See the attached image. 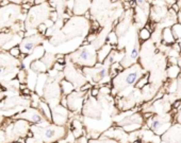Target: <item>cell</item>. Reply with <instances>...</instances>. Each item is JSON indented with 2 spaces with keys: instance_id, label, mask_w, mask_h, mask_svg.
I'll return each mask as SVG.
<instances>
[{
  "instance_id": "cell-42",
  "label": "cell",
  "mask_w": 181,
  "mask_h": 143,
  "mask_svg": "<svg viewBox=\"0 0 181 143\" xmlns=\"http://www.w3.org/2000/svg\"><path fill=\"white\" fill-rule=\"evenodd\" d=\"M146 1H147V2H149V3H151V2H153V0H146Z\"/></svg>"
},
{
  "instance_id": "cell-41",
  "label": "cell",
  "mask_w": 181,
  "mask_h": 143,
  "mask_svg": "<svg viewBox=\"0 0 181 143\" xmlns=\"http://www.w3.org/2000/svg\"><path fill=\"white\" fill-rule=\"evenodd\" d=\"M4 120H6V118H3V117H2V116H0V126H1V125L3 124Z\"/></svg>"
},
{
  "instance_id": "cell-30",
  "label": "cell",
  "mask_w": 181,
  "mask_h": 143,
  "mask_svg": "<svg viewBox=\"0 0 181 143\" xmlns=\"http://www.w3.org/2000/svg\"><path fill=\"white\" fill-rule=\"evenodd\" d=\"M107 42L110 44L111 46H114V45L118 44V36L116 35V33L114 31H111L108 34V37H107Z\"/></svg>"
},
{
  "instance_id": "cell-4",
  "label": "cell",
  "mask_w": 181,
  "mask_h": 143,
  "mask_svg": "<svg viewBox=\"0 0 181 143\" xmlns=\"http://www.w3.org/2000/svg\"><path fill=\"white\" fill-rule=\"evenodd\" d=\"M111 65H112V62L108 56L102 64L97 63L94 67H85V68H82L81 70L91 86L101 87L104 86V84H108L112 80L110 73Z\"/></svg>"
},
{
  "instance_id": "cell-7",
  "label": "cell",
  "mask_w": 181,
  "mask_h": 143,
  "mask_svg": "<svg viewBox=\"0 0 181 143\" xmlns=\"http://www.w3.org/2000/svg\"><path fill=\"white\" fill-rule=\"evenodd\" d=\"M27 10H24L23 5L9 3L6 5L0 6V32L6 29L10 30L15 24L21 23L24 16L26 17Z\"/></svg>"
},
{
  "instance_id": "cell-29",
  "label": "cell",
  "mask_w": 181,
  "mask_h": 143,
  "mask_svg": "<svg viewBox=\"0 0 181 143\" xmlns=\"http://www.w3.org/2000/svg\"><path fill=\"white\" fill-rule=\"evenodd\" d=\"M146 85H148V74H145V75H143L142 77H141L140 80H138V82H136V84H135V89H142V88H144Z\"/></svg>"
},
{
  "instance_id": "cell-3",
  "label": "cell",
  "mask_w": 181,
  "mask_h": 143,
  "mask_svg": "<svg viewBox=\"0 0 181 143\" xmlns=\"http://www.w3.org/2000/svg\"><path fill=\"white\" fill-rule=\"evenodd\" d=\"M31 124L25 120L6 119L0 126V143H15L30 135Z\"/></svg>"
},
{
  "instance_id": "cell-37",
  "label": "cell",
  "mask_w": 181,
  "mask_h": 143,
  "mask_svg": "<svg viewBox=\"0 0 181 143\" xmlns=\"http://www.w3.org/2000/svg\"><path fill=\"white\" fill-rule=\"evenodd\" d=\"M8 91H6V90H2V91H0V103H1L2 101H3L4 99H6V97H8Z\"/></svg>"
},
{
  "instance_id": "cell-45",
  "label": "cell",
  "mask_w": 181,
  "mask_h": 143,
  "mask_svg": "<svg viewBox=\"0 0 181 143\" xmlns=\"http://www.w3.org/2000/svg\"><path fill=\"white\" fill-rule=\"evenodd\" d=\"M15 143H21V142H15ZM23 143H25V142H23Z\"/></svg>"
},
{
  "instance_id": "cell-11",
  "label": "cell",
  "mask_w": 181,
  "mask_h": 143,
  "mask_svg": "<svg viewBox=\"0 0 181 143\" xmlns=\"http://www.w3.org/2000/svg\"><path fill=\"white\" fill-rule=\"evenodd\" d=\"M144 121L143 116L141 113H130L129 116H126L119 121H114L117 127H120L125 133L130 134L133 131H136L141 129L144 125Z\"/></svg>"
},
{
  "instance_id": "cell-31",
  "label": "cell",
  "mask_w": 181,
  "mask_h": 143,
  "mask_svg": "<svg viewBox=\"0 0 181 143\" xmlns=\"http://www.w3.org/2000/svg\"><path fill=\"white\" fill-rule=\"evenodd\" d=\"M179 72H180L179 67L173 66L167 70V75H168V77H171V79H174V77H176L178 74H179Z\"/></svg>"
},
{
  "instance_id": "cell-36",
  "label": "cell",
  "mask_w": 181,
  "mask_h": 143,
  "mask_svg": "<svg viewBox=\"0 0 181 143\" xmlns=\"http://www.w3.org/2000/svg\"><path fill=\"white\" fill-rule=\"evenodd\" d=\"M135 3H136V5L140 6V8L145 9V5H146V0H135Z\"/></svg>"
},
{
  "instance_id": "cell-39",
  "label": "cell",
  "mask_w": 181,
  "mask_h": 143,
  "mask_svg": "<svg viewBox=\"0 0 181 143\" xmlns=\"http://www.w3.org/2000/svg\"><path fill=\"white\" fill-rule=\"evenodd\" d=\"M177 20H178V23L181 24V11L177 13Z\"/></svg>"
},
{
  "instance_id": "cell-22",
  "label": "cell",
  "mask_w": 181,
  "mask_h": 143,
  "mask_svg": "<svg viewBox=\"0 0 181 143\" xmlns=\"http://www.w3.org/2000/svg\"><path fill=\"white\" fill-rule=\"evenodd\" d=\"M30 68H31V70L36 73V74L48 72V69H47V67L41 62V59H35V61H33L30 64Z\"/></svg>"
},
{
  "instance_id": "cell-44",
  "label": "cell",
  "mask_w": 181,
  "mask_h": 143,
  "mask_svg": "<svg viewBox=\"0 0 181 143\" xmlns=\"http://www.w3.org/2000/svg\"><path fill=\"white\" fill-rule=\"evenodd\" d=\"M1 2H2V0H0V4H1Z\"/></svg>"
},
{
  "instance_id": "cell-33",
  "label": "cell",
  "mask_w": 181,
  "mask_h": 143,
  "mask_svg": "<svg viewBox=\"0 0 181 143\" xmlns=\"http://www.w3.org/2000/svg\"><path fill=\"white\" fill-rule=\"evenodd\" d=\"M25 143H44V142H42L41 140H39V139H36V138H34L33 136L29 135L28 137L25 139Z\"/></svg>"
},
{
  "instance_id": "cell-21",
  "label": "cell",
  "mask_w": 181,
  "mask_h": 143,
  "mask_svg": "<svg viewBox=\"0 0 181 143\" xmlns=\"http://www.w3.org/2000/svg\"><path fill=\"white\" fill-rule=\"evenodd\" d=\"M60 88H61V93L62 97H67L69 93H71L73 91H75V87L71 83H69L68 81H66L65 79L61 80L60 82Z\"/></svg>"
},
{
  "instance_id": "cell-32",
  "label": "cell",
  "mask_w": 181,
  "mask_h": 143,
  "mask_svg": "<svg viewBox=\"0 0 181 143\" xmlns=\"http://www.w3.org/2000/svg\"><path fill=\"white\" fill-rule=\"evenodd\" d=\"M9 52V54L11 55V56H13V57H15V59H21V50H19V48H18V46H16V47H13V48H11L10 50L8 51Z\"/></svg>"
},
{
  "instance_id": "cell-27",
  "label": "cell",
  "mask_w": 181,
  "mask_h": 143,
  "mask_svg": "<svg viewBox=\"0 0 181 143\" xmlns=\"http://www.w3.org/2000/svg\"><path fill=\"white\" fill-rule=\"evenodd\" d=\"M89 143H118V142L114 139H111V138L100 136L97 139H89Z\"/></svg>"
},
{
  "instance_id": "cell-8",
  "label": "cell",
  "mask_w": 181,
  "mask_h": 143,
  "mask_svg": "<svg viewBox=\"0 0 181 143\" xmlns=\"http://www.w3.org/2000/svg\"><path fill=\"white\" fill-rule=\"evenodd\" d=\"M31 106L30 95H13V97H6L0 103V116L8 119L16 116L21 113V108H28Z\"/></svg>"
},
{
  "instance_id": "cell-25",
  "label": "cell",
  "mask_w": 181,
  "mask_h": 143,
  "mask_svg": "<svg viewBox=\"0 0 181 143\" xmlns=\"http://www.w3.org/2000/svg\"><path fill=\"white\" fill-rule=\"evenodd\" d=\"M16 77H17V81H18L21 85L27 84V82H28V72H27V69L21 67L18 70V72H17Z\"/></svg>"
},
{
  "instance_id": "cell-1",
  "label": "cell",
  "mask_w": 181,
  "mask_h": 143,
  "mask_svg": "<svg viewBox=\"0 0 181 143\" xmlns=\"http://www.w3.org/2000/svg\"><path fill=\"white\" fill-rule=\"evenodd\" d=\"M69 126H60L52 122L45 121L33 124L30 127V135L44 143H60L69 135Z\"/></svg>"
},
{
  "instance_id": "cell-12",
  "label": "cell",
  "mask_w": 181,
  "mask_h": 143,
  "mask_svg": "<svg viewBox=\"0 0 181 143\" xmlns=\"http://www.w3.org/2000/svg\"><path fill=\"white\" fill-rule=\"evenodd\" d=\"M44 41H45V35L41 34L36 31L29 36H25L19 42L18 48L24 56H29L34 52L35 49L39 48L43 44Z\"/></svg>"
},
{
  "instance_id": "cell-10",
  "label": "cell",
  "mask_w": 181,
  "mask_h": 143,
  "mask_svg": "<svg viewBox=\"0 0 181 143\" xmlns=\"http://www.w3.org/2000/svg\"><path fill=\"white\" fill-rule=\"evenodd\" d=\"M63 77L66 81L74 85L76 90H79L81 87H83L85 84H88L85 77L82 73V70L78 69V67L76 65H74L73 63L65 59V64H64L63 68Z\"/></svg>"
},
{
  "instance_id": "cell-34",
  "label": "cell",
  "mask_w": 181,
  "mask_h": 143,
  "mask_svg": "<svg viewBox=\"0 0 181 143\" xmlns=\"http://www.w3.org/2000/svg\"><path fill=\"white\" fill-rule=\"evenodd\" d=\"M74 143H89V139H88V137H86V136H82V137L75 139Z\"/></svg>"
},
{
  "instance_id": "cell-5",
  "label": "cell",
  "mask_w": 181,
  "mask_h": 143,
  "mask_svg": "<svg viewBox=\"0 0 181 143\" xmlns=\"http://www.w3.org/2000/svg\"><path fill=\"white\" fill-rule=\"evenodd\" d=\"M52 6L48 1L41 4H35L27 11L25 18L24 29L26 31H32L42 24H45L52 15Z\"/></svg>"
},
{
  "instance_id": "cell-38",
  "label": "cell",
  "mask_w": 181,
  "mask_h": 143,
  "mask_svg": "<svg viewBox=\"0 0 181 143\" xmlns=\"http://www.w3.org/2000/svg\"><path fill=\"white\" fill-rule=\"evenodd\" d=\"M172 9H173V11L175 13H178L180 11V6L178 5L177 3H173V5H172Z\"/></svg>"
},
{
  "instance_id": "cell-20",
  "label": "cell",
  "mask_w": 181,
  "mask_h": 143,
  "mask_svg": "<svg viewBox=\"0 0 181 143\" xmlns=\"http://www.w3.org/2000/svg\"><path fill=\"white\" fill-rule=\"evenodd\" d=\"M113 50V46H111L110 44L106 42L102 47H100L97 50V63L99 64H102L104 61H106L107 57L110 55L111 51Z\"/></svg>"
},
{
  "instance_id": "cell-26",
  "label": "cell",
  "mask_w": 181,
  "mask_h": 143,
  "mask_svg": "<svg viewBox=\"0 0 181 143\" xmlns=\"http://www.w3.org/2000/svg\"><path fill=\"white\" fill-rule=\"evenodd\" d=\"M151 37V32L147 28H142L138 32V41H146Z\"/></svg>"
},
{
  "instance_id": "cell-35",
  "label": "cell",
  "mask_w": 181,
  "mask_h": 143,
  "mask_svg": "<svg viewBox=\"0 0 181 143\" xmlns=\"http://www.w3.org/2000/svg\"><path fill=\"white\" fill-rule=\"evenodd\" d=\"M10 3H14V4H18V5H23L24 3L28 2V0H9Z\"/></svg>"
},
{
  "instance_id": "cell-23",
  "label": "cell",
  "mask_w": 181,
  "mask_h": 143,
  "mask_svg": "<svg viewBox=\"0 0 181 143\" xmlns=\"http://www.w3.org/2000/svg\"><path fill=\"white\" fill-rule=\"evenodd\" d=\"M37 109L41 111L42 115L44 116V118H45L47 121L51 122V109H50V106H49V105L47 104V103L44 101V100H42V101L40 102L39 106H37Z\"/></svg>"
},
{
  "instance_id": "cell-2",
  "label": "cell",
  "mask_w": 181,
  "mask_h": 143,
  "mask_svg": "<svg viewBox=\"0 0 181 143\" xmlns=\"http://www.w3.org/2000/svg\"><path fill=\"white\" fill-rule=\"evenodd\" d=\"M144 70L138 64H134L129 68L123 69L120 72L111 80V93L116 97H120L127 89L135 86L136 82L143 77Z\"/></svg>"
},
{
  "instance_id": "cell-16",
  "label": "cell",
  "mask_w": 181,
  "mask_h": 143,
  "mask_svg": "<svg viewBox=\"0 0 181 143\" xmlns=\"http://www.w3.org/2000/svg\"><path fill=\"white\" fill-rule=\"evenodd\" d=\"M12 118L16 120H25L30 124H40V123L47 121L41 111L37 108H34V107H28Z\"/></svg>"
},
{
  "instance_id": "cell-24",
  "label": "cell",
  "mask_w": 181,
  "mask_h": 143,
  "mask_svg": "<svg viewBox=\"0 0 181 143\" xmlns=\"http://www.w3.org/2000/svg\"><path fill=\"white\" fill-rule=\"evenodd\" d=\"M162 39L166 45H173L175 44V38H174L173 32H172L171 28H165L162 31Z\"/></svg>"
},
{
  "instance_id": "cell-15",
  "label": "cell",
  "mask_w": 181,
  "mask_h": 143,
  "mask_svg": "<svg viewBox=\"0 0 181 143\" xmlns=\"http://www.w3.org/2000/svg\"><path fill=\"white\" fill-rule=\"evenodd\" d=\"M25 37L24 32L13 33L11 31L9 32H1L0 33V50L1 51H9L13 47H16L19 45Z\"/></svg>"
},
{
  "instance_id": "cell-17",
  "label": "cell",
  "mask_w": 181,
  "mask_h": 143,
  "mask_svg": "<svg viewBox=\"0 0 181 143\" xmlns=\"http://www.w3.org/2000/svg\"><path fill=\"white\" fill-rule=\"evenodd\" d=\"M82 115L86 118H91V119H99L101 117L102 113V106L96 98L90 97L85 100L82 108Z\"/></svg>"
},
{
  "instance_id": "cell-9",
  "label": "cell",
  "mask_w": 181,
  "mask_h": 143,
  "mask_svg": "<svg viewBox=\"0 0 181 143\" xmlns=\"http://www.w3.org/2000/svg\"><path fill=\"white\" fill-rule=\"evenodd\" d=\"M21 68V61L11 56L8 51L0 52V82L8 81L9 75L17 74Z\"/></svg>"
},
{
  "instance_id": "cell-28",
  "label": "cell",
  "mask_w": 181,
  "mask_h": 143,
  "mask_svg": "<svg viewBox=\"0 0 181 143\" xmlns=\"http://www.w3.org/2000/svg\"><path fill=\"white\" fill-rule=\"evenodd\" d=\"M171 29H172V32H173V35H174V38H175V41L181 39V24L175 23Z\"/></svg>"
},
{
  "instance_id": "cell-19",
  "label": "cell",
  "mask_w": 181,
  "mask_h": 143,
  "mask_svg": "<svg viewBox=\"0 0 181 143\" xmlns=\"http://www.w3.org/2000/svg\"><path fill=\"white\" fill-rule=\"evenodd\" d=\"M69 130L75 139L80 138L82 136H86V130L84 128V124L82 123V120L78 117V115H75V117L71 119V122L69 124Z\"/></svg>"
},
{
  "instance_id": "cell-13",
  "label": "cell",
  "mask_w": 181,
  "mask_h": 143,
  "mask_svg": "<svg viewBox=\"0 0 181 143\" xmlns=\"http://www.w3.org/2000/svg\"><path fill=\"white\" fill-rule=\"evenodd\" d=\"M89 95H90V91L86 92L83 90H75L69 93L66 97V103H67L66 108L69 110V113L74 115H79L82 111L84 102L88 99Z\"/></svg>"
},
{
  "instance_id": "cell-6",
  "label": "cell",
  "mask_w": 181,
  "mask_h": 143,
  "mask_svg": "<svg viewBox=\"0 0 181 143\" xmlns=\"http://www.w3.org/2000/svg\"><path fill=\"white\" fill-rule=\"evenodd\" d=\"M65 59L81 69L85 67H94L97 64V50L92 44L83 45L76 51L65 54Z\"/></svg>"
},
{
  "instance_id": "cell-18",
  "label": "cell",
  "mask_w": 181,
  "mask_h": 143,
  "mask_svg": "<svg viewBox=\"0 0 181 143\" xmlns=\"http://www.w3.org/2000/svg\"><path fill=\"white\" fill-rule=\"evenodd\" d=\"M51 109V122L55 125L60 126H67L68 119L70 117V113L66 107H63L62 105L50 107Z\"/></svg>"
},
{
  "instance_id": "cell-43",
  "label": "cell",
  "mask_w": 181,
  "mask_h": 143,
  "mask_svg": "<svg viewBox=\"0 0 181 143\" xmlns=\"http://www.w3.org/2000/svg\"><path fill=\"white\" fill-rule=\"evenodd\" d=\"M161 143H167V142H164V141H162V142H161Z\"/></svg>"
},
{
  "instance_id": "cell-40",
  "label": "cell",
  "mask_w": 181,
  "mask_h": 143,
  "mask_svg": "<svg viewBox=\"0 0 181 143\" xmlns=\"http://www.w3.org/2000/svg\"><path fill=\"white\" fill-rule=\"evenodd\" d=\"M178 111H179V113H178V117H177V121L179 122L180 124H181V108H180V109H179V110H178Z\"/></svg>"
},
{
  "instance_id": "cell-14",
  "label": "cell",
  "mask_w": 181,
  "mask_h": 143,
  "mask_svg": "<svg viewBox=\"0 0 181 143\" xmlns=\"http://www.w3.org/2000/svg\"><path fill=\"white\" fill-rule=\"evenodd\" d=\"M146 128L150 129L155 135L160 136L163 135L165 131L171 126V119L167 117H159V116H153L151 118L146 120Z\"/></svg>"
}]
</instances>
